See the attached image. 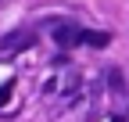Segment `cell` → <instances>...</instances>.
<instances>
[{
  "label": "cell",
  "instance_id": "cell-1",
  "mask_svg": "<svg viewBox=\"0 0 129 122\" xmlns=\"http://www.w3.org/2000/svg\"><path fill=\"white\" fill-rule=\"evenodd\" d=\"M32 43H36V33L32 29H14V33H7L4 40H0V50L4 54H22V50H29Z\"/></svg>",
  "mask_w": 129,
  "mask_h": 122
},
{
  "label": "cell",
  "instance_id": "cell-2",
  "mask_svg": "<svg viewBox=\"0 0 129 122\" xmlns=\"http://www.w3.org/2000/svg\"><path fill=\"white\" fill-rule=\"evenodd\" d=\"M83 33L86 29H79L75 22H54V43L57 47H75V43H83Z\"/></svg>",
  "mask_w": 129,
  "mask_h": 122
},
{
  "label": "cell",
  "instance_id": "cell-4",
  "mask_svg": "<svg viewBox=\"0 0 129 122\" xmlns=\"http://www.w3.org/2000/svg\"><path fill=\"white\" fill-rule=\"evenodd\" d=\"M108 83H111V90H122V86H125V79H122V72H118V68H111V72H108Z\"/></svg>",
  "mask_w": 129,
  "mask_h": 122
},
{
  "label": "cell",
  "instance_id": "cell-3",
  "mask_svg": "<svg viewBox=\"0 0 129 122\" xmlns=\"http://www.w3.org/2000/svg\"><path fill=\"white\" fill-rule=\"evenodd\" d=\"M83 43H86V47H108L111 36L108 33H83Z\"/></svg>",
  "mask_w": 129,
  "mask_h": 122
},
{
  "label": "cell",
  "instance_id": "cell-5",
  "mask_svg": "<svg viewBox=\"0 0 129 122\" xmlns=\"http://www.w3.org/2000/svg\"><path fill=\"white\" fill-rule=\"evenodd\" d=\"M11 86H14V83H11V79H7V83H4V86H0V108H4V101H7V97H11Z\"/></svg>",
  "mask_w": 129,
  "mask_h": 122
}]
</instances>
